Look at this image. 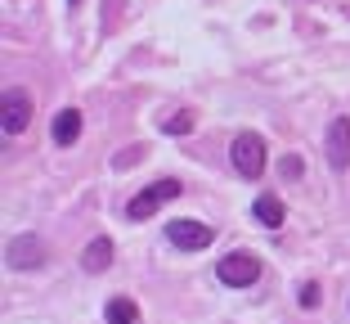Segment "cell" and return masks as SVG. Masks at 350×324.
I'll use <instances>...</instances> for the list:
<instances>
[{
    "instance_id": "cell-1",
    "label": "cell",
    "mask_w": 350,
    "mask_h": 324,
    "mask_svg": "<svg viewBox=\"0 0 350 324\" xmlns=\"http://www.w3.org/2000/svg\"><path fill=\"white\" fill-rule=\"evenodd\" d=\"M229 162H234V171L243 180L265 176V140H260L256 131H238V136L229 140Z\"/></svg>"
},
{
    "instance_id": "cell-2",
    "label": "cell",
    "mask_w": 350,
    "mask_h": 324,
    "mask_svg": "<svg viewBox=\"0 0 350 324\" xmlns=\"http://www.w3.org/2000/svg\"><path fill=\"white\" fill-rule=\"evenodd\" d=\"M216 279L225 284V288H252V284L260 279V257L256 252H225L216 262Z\"/></svg>"
},
{
    "instance_id": "cell-3",
    "label": "cell",
    "mask_w": 350,
    "mask_h": 324,
    "mask_svg": "<svg viewBox=\"0 0 350 324\" xmlns=\"http://www.w3.org/2000/svg\"><path fill=\"white\" fill-rule=\"evenodd\" d=\"M171 199H180V180H175V176H162V180H153L148 189H139V194H135L131 208H126V216H131V221H148L157 208H162V203H171Z\"/></svg>"
},
{
    "instance_id": "cell-4",
    "label": "cell",
    "mask_w": 350,
    "mask_h": 324,
    "mask_svg": "<svg viewBox=\"0 0 350 324\" xmlns=\"http://www.w3.org/2000/svg\"><path fill=\"white\" fill-rule=\"evenodd\" d=\"M27 122H31V95L23 86H10L5 99H0V131L5 136H23Z\"/></svg>"
},
{
    "instance_id": "cell-5",
    "label": "cell",
    "mask_w": 350,
    "mask_h": 324,
    "mask_svg": "<svg viewBox=\"0 0 350 324\" xmlns=\"http://www.w3.org/2000/svg\"><path fill=\"white\" fill-rule=\"evenodd\" d=\"M5 262H10V271H36V266H45V248L36 234H14L10 248H5Z\"/></svg>"
},
{
    "instance_id": "cell-6",
    "label": "cell",
    "mask_w": 350,
    "mask_h": 324,
    "mask_svg": "<svg viewBox=\"0 0 350 324\" xmlns=\"http://www.w3.org/2000/svg\"><path fill=\"white\" fill-rule=\"evenodd\" d=\"M166 243H175V248H185V252H198L211 243V225H202V221H171L166 225Z\"/></svg>"
},
{
    "instance_id": "cell-7",
    "label": "cell",
    "mask_w": 350,
    "mask_h": 324,
    "mask_svg": "<svg viewBox=\"0 0 350 324\" xmlns=\"http://www.w3.org/2000/svg\"><path fill=\"white\" fill-rule=\"evenodd\" d=\"M323 149H328V162H332L337 171L350 167V117H332V122H328Z\"/></svg>"
},
{
    "instance_id": "cell-8",
    "label": "cell",
    "mask_w": 350,
    "mask_h": 324,
    "mask_svg": "<svg viewBox=\"0 0 350 324\" xmlns=\"http://www.w3.org/2000/svg\"><path fill=\"white\" fill-rule=\"evenodd\" d=\"M77 136H81V113L77 108H59L50 122V140L59 149H68V145H77Z\"/></svg>"
},
{
    "instance_id": "cell-9",
    "label": "cell",
    "mask_w": 350,
    "mask_h": 324,
    "mask_svg": "<svg viewBox=\"0 0 350 324\" xmlns=\"http://www.w3.org/2000/svg\"><path fill=\"white\" fill-rule=\"evenodd\" d=\"M108 266H113V239H108V234H99V239L85 243V252H81V271H85V275H103Z\"/></svg>"
},
{
    "instance_id": "cell-10",
    "label": "cell",
    "mask_w": 350,
    "mask_h": 324,
    "mask_svg": "<svg viewBox=\"0 0 350 324\" xmlns=\"http://www.w3.org/2000/svg\"><path fill=\"white\" fill-rule=\"evenodd\" d=\"M252 216H256L260 225H265V230H278L288 212H283V203H278V194H260V199L252 203Z\"/></svg>"
},
{
    "instance_id": "cell-11",
    "label": "cell",
    "mask_w": 350,
    "mask_h": 324,
    "mask_svg": "<svg viewBox=\"0 0 350 324\" xmlns=\"http://www.w3.org/2000/svg\"><path fill=\"white\" fill-rule=\"evenodd\" d=\"M103 315H108V324H135L139 320V306H135V297H108Z\"/></svg>"
},
{
    "instance_id": "cell-12",
    "label": "cell",
    "mask_w": 350,
    "mask_h": 324,
    "mask_svg": "<svg viewBox=\"0 0 350 324\" xmlns=\"http://www.w3.org/2000/svg\"><path fill=\"white\" fill-rule=\"evenodd\" d=\"M193 122H198L193 108H180V113L162 117V136H189V131H193Z\"/></svg>"
},
{
    "instance_id": "cell-13",
    "label": "cell",
    "mask_w": 350,
    "mask_h": 324,
    "mask_svg": "<svg viewBox=\"0 0 350 324\" xmlns=\"http://www.w3.org/2000/svg\"><path fill=\"white\" fill-rule=\"evenodd\" d=\"M301 306H306V311H314V306H319L323 302V288H319V284H301Z\"/></svg>"
},
{
    "instance_id": "cell-14",
    "label": "cell",
    "mask_w": 350,
    "mask_h": 324,
    "mask_svg": "<svg viewBox=\"0 0 350 324\" xmlns=\"http://www.w3.org/2000/svg\"><path fill=\"white\" fill-rule=\"evenodd\" d=\"M283 176H288V180H301V158H297V153L283 158Z\"/></svg>"
},
{
    "instance_id": "cell-15",
    "label": "cell",
    "mask_w": 350,
    "mask_h": 324,
    "mask_svg": "<svg viewBox=\"0 0 350 324\" xmlns=\"http://www.w3.org/2000/svg\"><path fill=\"white\" fill-rule=\"evenodd\" d=\"M135 158H144V149H126V153H117V167H126V162H135Z\"/></svg>"
}]
</instances>
